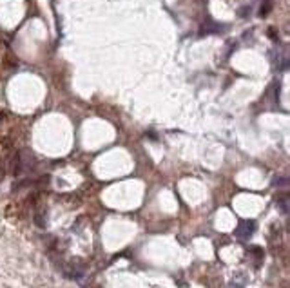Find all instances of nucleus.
Returning <instances> with one entry per match:
<instances>
[{
    "label": "nucleus",
    "mask_w": 290,
    "mask_h": 288,
    "mask_svg": "<svg viewBox=\"0 0 290 288\" xmlns=\"http://www.w3.org/2000/svg\"><path fill=\"white\" fill-rule=\"evenodd\" d=\"M272 9V0H263L261 2V9H259V17H267Z\"/></svg>",
    "instance_id": "obj_3"
},
{
    "label": "nucleus",
    "mask_w": 290,
    "mask_h": 288,
    "mask_svg": "<svg viewBox=\"0 0 290 288\" xmlns=\"http://www.w3.org/2000/svg\"><path fill=\"white\" fill-rule=\"evenodd\" d=\"M276 185H281V187H287V178H281V180H276Z\"/></svg>",
    "instance_id": "obj_4"
},
{
    "label": "nucleus",
    "mask_w": 290,
    "mask_h": 288,
    "mask_svg": "<svg viewBox=\"0 0 290 288\" xmlns=\"http://www.w3.org/2000/svg\"><path fill=\"white\" fill-rule=\"evenodd\" d=\"M256 230V223L254 221H241L236 228V236L240 239H249Z\"/></svg>",
    "instance_id": "obj_1"
},
{
    "label": "nucleus",
    "mask_w": 290,
    "mask_h": 288,
    "mask_svg": "<svg viewBox=\"0 0 290 288\" xmlns=\"http://www.w3.org/2000/svg\"><path fill=\"white\" fill-rule=\"evenodd\" d=\"M276 203H278V207L281 209V212H283L285 216H287V214H289V196L283 194L281 198H278V200H276Z\"/></svg>",
    "instance_id": "obj_2"
}]
</instances>
